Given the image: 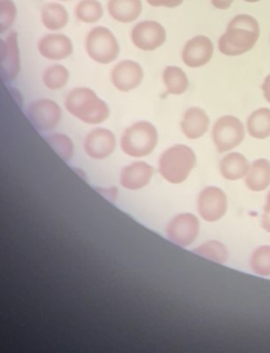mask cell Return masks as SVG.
<instances>
[{"label": "cell", "instance_id": "obj_1", "mask_svg": "<svg viewBox=\"0 0 270 353\" xmlns=\"http://www.w3.org/2000/svg\"><path fill=\"white\" fill-rule=\"evenodd\" d=\"M259 36L257 20L249 15H238L231 20L226 32L220 37L218 49L227 57H238L251 51Z\"/></svg>", "mask_w": 270, "mask_h": 353}, {"label": "cell", "instance_id": "obj_2", "mask_svg": "<svg viewBox=\"0 0 270 353\" xmlns=\"http://www.w3.org/2000/svg\"><path fill=\"white\" fill-rule=\"evenodd\" d=\"M70 114L87 125H101L110 117L108 104L88 88H76L65 98Z\"/></svg>", "mask_w": 270, "mask_h": 353}, {"label": "cell", "instance_id": "obj_3", "mask_svg": "<svg viewBox=\"0 0 270 353\" xmlns=\"http://www.w3.org/2000/svg\"><path fill=\"white\" fill-rule=\"evenodd\" d=\"M197 158L191 148L185 144H176L167 148L158 160V172L163 179L173 185L187 181L195 168Z\"/></svg>", "mask_w": 270, "mask_h": 353}, {"label": "cell", "instance_id": "obj_4", "mask_svg": "<svg viewBox=\"0 0 270 353\" xmlns=\"http://www.w3.org/2000/svg\"><path fill=\"white\" fill-rule=\"evenodd\" d=\"M158 142L156 128L149 121H141L125 130L121 138V148L132 158H144L154 152Z\"/></svg>", "mask_w": 270, "mask_h": 353}, {"label": "cell", "instance_id": "obj_5", "mask_svg": "<svg viewBox=\"0 0 270 353\" xmlns=\"http://www.w3.org/2000/svg\"><path fill=\"white\" fill-rule=\"evenodd\" d=\"M85 50L90 59L100 65H110L121 54L118 40L105 26H96L88 32L85 39Z\"/></svg>", "mask_w": 270, "mask_h": 353}, {"label": "cell", "instance_id": "obj_6", "mask_svg": "<svg viewBox=\"0 0 270 353\" xmlns=\"http://www.w3.org/2000/svg\"><path fill=\"white\" fill-rule=\"evenodd\" d=\"M245 139V127L237 117L226 115L214 123L212 140L218 152H226L238 146Z\"/></svg>", "mask_w": 270, "mask_h": 353}, {"label": "cell", "instance_id": "obj_7", "mask_svg": "<svg viewBox=\"0 0 270 353\" xmlns=\"http://www.w3.org/2000/svg\"><path fill=\"white\" fill-rule=\"evenodd\" d=\"M26 113L32 125L41 132L55 129L63 117L61 106L50 99H38L30 103Z\"/></svg>", "mask_w": 270, "mask_h": 353}, {"label": "cell", "instance_id": "obj_8", "mask_svg": "<svg viewBox=\"0 0 270 353\" xmlns=\"http://www.w3.org/2000/svg\"><path fill=\"white\" fill-rule=\"evenodd\" d=\"M20 61L19 41L16 32H9L0 43V75L3 83H11L19 75Z\"/></svg>", "mask_w": 270, "mask_h": 353}, {"label": "cell", "instance_id": "obj_9", "mask_svg": "<svg viewBox=\"0 0 270 353\" xmlns=\"http://www.w3.org/2000/svg\"><path fill=\"white\" fill-rule=\"evenodd\" d=\"M199 219L189 212L177 214L169 222L166 233L169 241L179 247L191 245L199 235Z\"/></svg>", "mask_w": 270, "mask_h": 353}, {"label": "cell", "instance_id": "obj_10", "mask_svg": "<svg viewBox=\"0 0 270 353\" xmlns=\"http://www.w3.org/2000/svg\"><path fill=\"white\" fill-rule=\"evenodd\" d=\"M131 40L140 50L154 51L166 43V30L158 22L146 20L134 26Z\"/></svg>", "mask_w": 270, "mask_h": 353}, {"label": "cell", "instance_id": "obj_11", "mask_svg": "<svg viewBox=\"0 0 270 353\" xmlns=\"http://www.w3.org/2000/svg\"><path fill=\"white\" fill-rule=\"evenodd\" d=\"M197 208L203 220L216 222L225 216L228 208L226 194L218 187L205 188L199 194Z\"/></svg>", "mask_w": 270, "mask_h": 353}, {"label": "cell", "instance_id": "obj_12", "mask_svg": "<svg viewBox=\"0 0 270 353\" xmlns=\"http://www.w3.org/2000/svg\"><path fill=\"white\" fill-rule=\"evenodd\" d=\"M111 81L117 90L129 92L141 85L144 79L143 68L137 61L125 59L111 70Z\"/></svg>", "mask_w": 270, "mask_h": 353}, {"label": "cell", "instance_id": "obj_13", "mask_svg": "<svg viewBox=\"0 0 270 353\" xmlns=\"http://www.w3.org/2000/svg\"><path fill=\"white\" fill-rule=\"evenodd\" d=\"M116 148V137L114 133L105 128H96L86 135L84 150L88 157L94 160L108 158Z\"/></svg>", "mask_w": 270, "mask_h": 353}, {"label": "cell", "instance_id": "obj_14", "mask_svg": "<svg viewBox=\"0 0 270 353\" xmlns=\"http://www.w3.org/2000/svg\"><path fill=\"white\" fill-rule=\"evenodd\" d=\"M214 52L211 40L206 36H197L185 43L181 59L187 67L197 69L207 65L211 61Z\"/></svg>", "mask_w": 270, "mask_h": 353}, {"label": "cell", "instance_id": "obj_15", "mask_svg": "<svg viewBox=\"0 0 270 353\" xmlns=\"http://www.w3.org/2000/svg\"><path fill=\"white\" fill-rule=\"evenodd\" d=\"M39 53L49 61H63L74 52L71 39L63 34H49L43 37L38 43Z\"/></svg>", "mask_w": 270, "mask_h": 353}, {"label": "cell", "instance_id": "obj_16", "mask_svg": "<svg viewBox=\"0 0 270 353\" xmlns=\"http://www.w3.org/2000/svg\"><path fill=\"white\" fill-rule=\"evenodd\" d=\"M154 173V169L152 165L137 161L123 169L119 181L125 189L137 191V190L143 189L150 183Z\"/></svg>", "mask_w": 270, "mask_h": 353}, {"label": "cell", "instance_id": "obj_17", "mask_svg": "<svg viewBox=\"0 0 270 353\" xmlns=\"http://www.w3.org/2000/svg\"><path fill=\"white\" fill-rule=\"evenodd\" d=\"M210 121L207 113L199 107H191L185 111L181 121V131L189 139H199L209 129Z\"/></svg>", "mask_w": 270, "mask_h": 353}, {"label": "cell", "instance_id": "obj_18", "mask_svg": "<svg viewBox=\"0 0 270 353\" xmlns=\"http://www.w3.org/2000/svg\"><path fill=\"white\" fill-rule=\"evenodd\" d=\"M109 15L121 23H132L138 20L143 11L142 0H109Z\"/></svg>", "mask_w": 270, "mask_h": 353}, {"label": "cell", "instance_id": "obj_19", "mask_svg": "<svg viewBox=\"0 0 270 353\" xmlns=\"http://www.w3.org/2000/svg\"><path fill=\"white\" fill-rule=\"evenodd\" d=\"M41 19L45 28L51 32H57L63 30L69 23V12L61 3H46L41 11Z\"/></svg>", "mask_w": 270, "mask_h": 353}, {"label": "cell", "instance_id": "obj_20", "mask_svg": "<svg viewBox=\"0 0 270 353\" xmlns=\"http://www.w3.org/2000/svg\"><path fill=\"white\" fill-rule=\"evenodd\" d=\"M249 161L238 152L227 154L220 161V174L228 181H237V179H242L249 172Z\"/></svg>", "mask_w": 270, "mask_h": 353}, {"label": "cell", "instance_id": "obj_21", "mask_svg": "<svg viewBox=\"0 0 270 353\" xmlns=\"http://www.w3.org/2000/svg\"><path fill=\"white\" fill-rule=\"evenodd\" d=\"M245 183L251 191L260 192L270 185V162L264 159L255 161L245 175Z\"/></svg>", "mask_w": 270, "mask_h": 353}, {"label": "cell", "instance_id": "obj_22", "mask_svg": "<svg viewBox=\"0 0 270 353\" xmlns=\"http://www.w3.org/2000/svg\"><path fill=\"white\" fill-rule=\"evenodd\" d=\"M162 78L169 94L181 96L189 90V78L185 72L177 65H168L165 68Z\"/></svg>", "mask_w": 270, "mask_h": 353}, {"label": "cell", "instance_id": "obj_23", "mask_svg": "<svg viewBox=\"0 0 270 353\" xmlns=\"http://www.w3.org/2000/svg\"><path fill=\"white\" fill-rule=\"evenodd\" d=\"M247 130L251 137L265 139L270 136V110L267 108L258 109L251 113L247 121Z\"/></svg>", "mask_w": 270, "mask_h": 353}, {"label": "cell", "instance_id": "obj_24", "mask_svg": "<svg viewBox=\"0 0 270 353\" xmlns=\"http://www.w3.org/2000/svg\"><path fill=\"white\" fill-rule=\"evenodd\" d=\"M75 15L83 23H96L104 16V8L98 0H81L76 6Z\"/></svg>", "mask_w": 270, "mask_h": 353}, {"label": "cell", "instance_id": "obj_25", "mask_svg": "<svg viewBox=\"0 0 270 353\" xmlns=\"http://www.w3.org/2000/svg\"><path fill=\"white\" fill-rule=\"evenodd\" d=\"M43 82L50 90H59L67 86L70 71L63 65H52L43 72Z\"/></svg>", "mask_w": 270, "mask_h": 353}, {"label": "cell", "instance_id": "obj_26", "mask_svg": "<svg viewBox=\"0 0 270 353\" xmlns=\"http://www.w3.org/2000/svg\"><path fill=\"white\" fill-rule=\"evenodd\" d=\"M194 253L202 257L207 258L216 263H225L228 259V251L222 243L218 241H209L194 250Z\"/></svg>", "mask_w": 270, "mask_h": 353}, {"label": "cell", "instance_id": "obj_27", "mask_svg": "<svg viewBox=\"0 0 270 353\" xmlns=\"http://www.w3.org/2000/svg\"><path fill=\"white\" fill-rule=\"evenodd\" d=\"M47 143L51 148L63 159V161H70L74 156L75 148L73 141L69 136L65 134H53L46 138Z\"/></svg>", "mask_w": 270, "mask_h": 353}, {"label": "cell", "instance_id": "obj_28", "mask_svg": "<svg viewBox=\"0 0 270 353\" xmlns=\"http://www.w3.org/2000/svg\"><path fill=\"white\" fill-rule=\"evenodd\" d=\"M251 266L256 274L270 276V245H263L253 252Z\"/></svg>", "mask_w": 270, "mask_h": 353}, {"label": "cell", "instance_id": "obj_29", "mask_svg": "<svg viewBox=\"0 0 270 353\" xmlns=\"http://www.w3.org/2000/svg\"><path fill=\"white\" fill-rule=\"evenodd\" d=\"M17 18V7L13 0L0 1V32L5 34L13 26Z\"/></svg>", "mask_w": 270, "mask_h": 353}, {"label": "cell", "instance_id": "obj_30", "mask_svg": "<svg viewBox=\"0 0 270 353\" xmlns=\"http://www.w3.org/2000/svg\"><path fill=\"white\" fill-rule=\"evenodd\" d=\"M148 5L154 8H167V9H174L183 5V0H146Z\"/></svg>", "mask_w": 270, "mask_h": 353}, {"label": "cell", "instance_id": "obj_31", "mask_svg": "<svg viewBox=\"0 0 270 353\" xmlns=\"http://www.w3.org/2000/svg\"><path fill=\"white\" fill-rule=\"evenodd\" d=\"M234 0H211L212 6L218 10H228Z\"/></svg>", "mask_w": 270, "mask_h": 353}, {"label": "cell", "instance_id": "obj_32", "mask_svg": "<svg viewBox=\"0 0 270 353\" xmlns=\"http://www.w3.org/2000/svg\"><path fill=\"white\" fill-rule=\"evenodd\" d=\"M262 90H263L264 97L266 100L270 103V75L266 77L265 81H264L263 85H262Z\"/></svg>", "mask_w": 270, "mask_h": 353}, {"label": "cell", "instance_id": "obj_33", "mask_svg": "<svg viewBox=\"0 0 270 353\" xmlns=\"http://www.w3.org/2000/svg\"><path fill=\"white\" fill-rule=\"evenodd\" d=\"M100 192H101V193L103 194V196H104V197H106V195H108V196H107V198H108V199H110V200L116 199L117 189H114V188H111V189H108V190L102 189V190H100Z\"/></svg>", "mask_w": 270, "mask_h": 353}, {"label": "cell", "instance_id": "obj_34", "mask_svg": "<svg viewBox=\"0 0 270 353\" xmlns=\"http://www.w3.org/2000/svg\"><path fill=\"white\" fill-rule=\"evenodd\" d=\"M262 226L266 231L270 232V212H264L263 221H262Z\"/></svg>", "mask_w": 270, "mask_h": 353}, {"label": "cell", "instance_id": "obj_35", "mask_svg": "<svg viewBox=\"0 0 270 353\" xmlns=\"http://www.w3.org/2000/svg\"><path fill=\"white\" fill-rule=\"evenodd\" d=\"M265 210L266 212H270V192L268 194L267 199H266Z\"/></svg>", "mask_w": 270, "mask_h": 353}, {"label": "cell", "instance_id": "obj_36", "mask_svg": "<svg viewBox=\"0 0 270 353\" xmlns=\"http://www.w3.org/2000/svg\"><path fill=\"white\" fill-rule=\"evenodd\" d=\"M245 1H247V3H258V1H260V0H245Z\"/></svg>", "mask_w": 270, "mask_h": 353}, {"label": "cell", "instance_id": "obj_37", "mask_svg": "<svg viewBox=\"0 0 270 353\" xmlns=\"http://www.w3.org/2000/svg\"><path fill=\"white\" fill-rule=\"evenodd\" d=\"M61 1H71V0H61Z\"/></svg>", "mask_w": 270, "mask_h": 353}]
</instances>
